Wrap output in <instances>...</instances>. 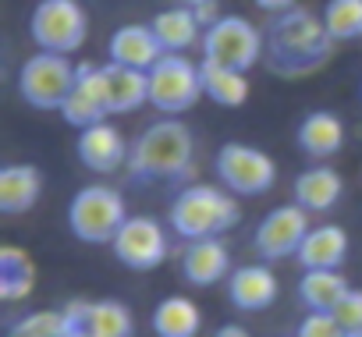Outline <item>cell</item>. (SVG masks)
Segmentation results:
<instances>
[{
    "mask_svg": "<svg viewBox=\"0 0 362 337\" xmlns=\"http://www.w3.org/2000/svg\"><path fill=\"white\" fill-rule=\"evenodd\" d=\"M334 36L323 25V15H313L305 8H291L274 15L267 25V64L274 75L302 78L313 75L330 61Z\"/></svg>",
    "mask_w": 362,
    "mask_h": 337,
    "instance_id": "obj_1",
    "label": "cell"
},
{
    "mask_svg": "<svg viewBox=\"0 0 362 337\" xmlns=\"http://www.w3.org/2000/svg\"><path fill=\"white\" fill-rule=\"evenodd\" d=\"M196 135L181 117H160L139 131L128 153V175L135 182H181L192 175Z\"/></svg>",
    "mask_w": 362,
    "mask_h": 337,
    "instance_id": "obj_2",
    "label": "cell"
},
{
    "mask_svg": "<svg viewBox=\"0 0 362 337\" xmlns=\"http://www.w3.org/2000/svg\"><path fill=\"white\" fill-rule=\"evenodd\" d=\"M238 220H242V206L235 192H228L224 185H203V182L185 185L170 199V210H167L170 231L185 242L224 238Z\"/></svg>",
    "mask_w": 362,
    "mask_h": 337,
    "instance_id": "obj_3",
    "label": "cell"
},
{
    "mask_svg": "<svg viewBox=\"0 0 362 337\" xmlns=\"http://www.w3.org/2000/svg\"><path fill=\"white\" fill-rule=\"evenodd\" d=\"M128 217L124 196L110 185H86L68 203V227L86 245H110Z\"/></svg>",
    "mask_w": 362,
    "mask_h": 337,
    "instance_id": "obj_4",
    "label": "cell"
},
{
    "mask_svg": "<svg viewBox=\"0 0 362 337\" xmlns=\"http://www.w3.org/2000/svg\"><path fill=\"white\" fill-rule=\"evenodd\" d=\"M29 36L47 54H78L89 36V15L78 0H40L29 18Z\"/></svg>",
    "mask_w": 362,
    "mask_h": 337,
    "instance_id": "obj_5",
    "label": "cell"
},
{
    "mask_svg": "<svg viewBox=\"0 0 362 337\" xmlns=\"http://www.w3.org/2000/svg\"><path fill=\"white\" fill-rule=\"evenodd\" d=\"M203 93V68L181 54H163L149 68V107L167 117H177L199 103Z\"/></svg>",
    "mask_w": 362,
    "mask_h": 337,
    "instance_id": "obj_6",
    "label": "cell"
},
{
    "mask_svg": "<svg viewBox=\"0 0 362 337\" xmlns=\"http://www.w3.org/2000/svg\"><path fill=\"white\" fill-rule=\"evenodd\" d=\"M78 64L68 61V54H33L18 68V96L36 110H61L68 93L75 89Z\"/></svg>",
    "mask_w": 362,
    "mask_h": 337,
    "instance_id": "obj_7",
    "label": "cell"
},
{
    "mask_svg": "<svg viewBox=\"0 0 362 337\" xmlns=\"http://www.w3.org/2000/svg\"><path fill=\"white\" fill-rule=\"evenodd\" d=\"M217 182L235 196H263L277 185V163L267 149L245 142H224L214 156Z\"/></svg>",
    "mask_w": 362,
    "mask_h": 337,
    "instance_id": "obj_8",
    "label": "cell"
},
{
    "mask_svg": "<svg viewBox=\"0 0 362 337\" xmlns=\"http://www.w3.org/2000/svg\"><path fill=\"white\" fill-rule=\"evenodd\" d=\"M203 61H217V64H228V68H238V71H249L263 61V50H267V40L263 32L242 18V15H224L217 25H210L203 32Z\"/></svg>",
    "mask_w": 362,
    "mask_h": 337,
    "instance_id": "obj_9",
    "label": "cell"
},
{
    "mask_svg": "<svg viewBox=\"0 0 362 337\" xmlns=\"http://www.w3.org/2000/svg\"><path fill=\"white\" fill-rule=\"evenodd\" d=\"M110 249H114V259L121 266L135 270V273H149L170 256L167 227L156 217H146V213H132L121 224V231L110 242Z\"/></svg>",
    "mask_w": 362,
    "mask_h": 337,
    "instance_id": "obj_10",
    "label": "cell"
},
{
    "mask_svg": "<svg viewBox=\"0 0 362 337\" xmlns=\"http://www.w3.org/2000/svg\"><path fill=\"white\" fill-rule=\"evenodd\" d=\"M309 235V210H302L298 203L288 206H274L252 235V249L263 263H277L284 256H298V245Z\"/></svg>",
    "mask_w": 362,
    "mask_h": 337,
    "instance_id": "obj_11",
    "label": "cell"
},
{
    "mask_svg": "<svg viewBox=\"0 0 362 337\" xmlns=\"http://www.w3.org/2000/svg\"><path fill=\"white\" fill-rule=\"evenodd\" d=\"M71 128H89L96 121H107L110 117V96H107V71L103 64H78V78H75V89L68 93L64 107L57 110Z\"/></svg>",
    "mask_w": 362,
    "mask_h": 337,
    "instance_id": "obj_12",
    "label": "cell"
},
{
    "mask_svg": "<svg viewBox=\"0 0 362 337\" xmlns=\"http://www.w3.org/2000/svg\"><path fill=\"white\" fill-rule=\"evenodd\" d=\"M75 153H78L82 167H89L93 175H114V171H121V167H128L132 142H124V135H121L117 124L96 121V124H89V128L78 131Z\"/></svg>",
    "mask_w": 362,
    "mask_h": 337,
    "instance_id": "obj_13",
    "label": "cell"
},
{
    "mask_svg": "<svg viewBox=\"0 0 362 337\" xmlns=\"http://www.w3.org/2000/svg\"><path fill=\"white\" fill-rule=\"evenodd\" d=\"M181 277L192 288H214L231 277V249L224 238H199L181 249Z\"/></svg>",
    "mask_w": 362,
    "mask_h": 337,
    "instance_id": "obj_14",
    "label": "cell"
},
{
    "mask_svg": "<svg viewBox=\"0 0 362 337\" xmlns=\"http://www.w3.org/2000/svg\"><path fill=\"white\" fill-rule=\"evenodd\" d=\"M277 291H281V284H277V273L270 270V263H245V266H235L228 277V298L242 312L270 309L277 302Z\"/></svg>",
    "mask_w": 362,
    "mask_h": 337,
    "instance_id": "obj_15",
    "label": "cell"
},
{
    "mask_svg": "<svg viewBox=\"0 0 362 337\" xmlns=\"http://www.w3.org/2000/svg\"><path fill=\"white\" fill-rule=\"evenodd\" d=\"M344 135H348V128H344V121L334 110H309L298 121V128H295L298 149L309 160H320V163L344 149Z\"/></svg>",
    "mask_w": 362,
    "mask_h": 337,
    "instance_id": "obj_16",
    "label": "cell"
},
{
    "mask_svg": "<svg viewBox=\"0 0 362 337\" xmlns=\"http://www.w3.org/2000/svg\"><path fill=\"white\" fill-rule=\"evenodd\" d=\"M107 54L114 64H124V68H139V71H149L167 50L160 47L153 25H121L114 29L110 43H107Z\"/></svg>",
    "mask_w": 362,
    "mask_h": 337,
    "instance_id": "obj_17",
    "label": "cell"
},
{
    "mask_svg": "<svg viewBox=\"0 0 362 337\" xmlns=\"http://www.w3.org/2000/svg\"><path fill=\"white\" fill-rule=\"evenodd\" d=\"M43 196V175L36 163H8L0 167V213L18 217L29 213Z\"/></svg>",
    "mask_w": 362,
    "mask_h": 337,
    "instance_id": "obj_18",
    "label": "cell"
},
{
    "mask_svg": "<svg viewBox=\"0 0 362 337\" xmlns=\"http://www.w3.org/2000/svg\"><path fill=\"white\" fill-rule=\"evenodd\" d=\"M341 196H344V178L334 171L330 163L309 167V171H302V175L295 178V185H291V199H295L302 210H309V213H327V210H334V206L341 203Z\"/></svg>",
    "mask_w": 362,
    "mask_h": 337,
    "instance_id": "obj_19",
    "label": "cell"
},
{
    "mask_svg": "<svg viewBox=\"0 0 362 337\" xmlns=\"http://www.w3.org/2000/svg\"><path fill=\"white\" fill-rule=\"evenodd\" d=\"M153 32L160 40V47L167 54H185L192 50L196 43H203V22L196 18V8H185V4H174V8H163L153 15Z\"/></svg>",
    "mask_w": 362,
    "mask_h": 337,
    "instance_id": "obj_20",
    "label": "cell"
},
{
    "mask_svg": "<svg viewBox=\"0 0 362 337\" xmlns=\"http://www.w3.org/2000/svg\"><path fill=\"white\" fill-rule=\"evenodd\" d=\"M344 256H348V231L341 224H320L309 227L295 259L302 263V270H341Z\"/></svg>",
    "mask_w": 362,
    "mask_h": 337,
    "instance_id": "obj_21",
    "label": "cell"
},
{
    "mask_svg": "<svg viewBox=\"0 0 362 337\" xmlns=\"http://www.w3.org/2000/svg\"><path fill=\"white\" fill-rule=\"evenodd\" d=\"M149 326L156 337H196L203 330V312L189 295H167L156 302Z\"/></svg>",
    "mask_w": 362,
    "mask_h": 337,
    "instance_id": "obj_22",
    "label": "cell"
},
{
    "mask_svg": "<svg viewBox=\"0 0 362 337\" xmlns=\"http://www.w3.org/2000/svg\"><path fill=\"white\" fill-rule=\"evenodd\" d=\"M107 96H110V114H132L142 103H149V71L139 68H124L107 61Z\"/></svg>",
    "mask_w": 362,
    "mask_h": 337,
    "instance_id": "obj_23",
    "label": "cell"
},
{
    "mask_svg": "<svg viewBox=\"0 0 362 337\" xmlns=\"http://www.w3.org/2000/svg\"><path fill=\"white\" fill-rule=\"evenodd\" d=\"M348 291L351 288L341 270H302L298 277V302L309 312H334Z\"/></svg>",
    "mask_w": 362,
    "mask_h": 337,
    "instance_id": "obj_24",
    "label": "cell"
},
{
    "mask_svg": "<svg viewBox=\"0 0 362 337\" xmlns=\"http://www.w3.org/2000/svg\"><path fill=\"white\" fill-rule=\"evenodd\" d=\"M199 68H203V93L217 107H245L249 103L252 85H249L245 71L217 64V61H199Z\"/></svg>",
    "mask_w": 362,
    "mask_h": 337,
    "instance_id": "obj_25",
    "label": "cell"
},
{
    "mask_svg": "<svg viewBox=\"0 0 362 337\" xmlns=\"http://www.w3.org/2000/svg\"><path fill=\"white\" fill-rule=\"evenodd\" d=\"M89 333L93 337H135V316L117 298H100L89 309Z\"/></svg>",
    "mask_w": 362,
    "mask_h": 337,
    "instance_id": "obj_26",
    "label": "cell"
},
{
    "mask_svg": "<svg viewBox=\"0 0 362 337\" xmlns=\"http://www.w3.org/2000/svg\"><path fill=\"white\" fill-rule=\"evenodd\" d=\"M323 25L334 36V43L362 40V0H327Z\"/></svg>",
    "mask_w": 362,
    "mask_h": 337,
    "instance_id": "obj_27",
    "label": "cell"
},
{
    "mask_svg": "<svg viewBox=\"0 0 362 337\" xmlns=\"http://www.w3.org/2000/svg\"><path fill=\"white\" fill-rule=\"evenodd\" d=\"M8 337H64V309H36L8 323Z\"/></svg>",
    "mask_w": 362,
    "mask_h": 337,
    "instance_id": "obj_28",
    "label": "cell"
},
{
    "mask_svg": "<svg viewBox=\"0 0 362 337\" xmlns=\"http://www.w3.org/2000/svg\"><path fill=\"white\" fill-rule=\"evenodd\" d=\"M334 319L341 323V330H344L348 337H362V291H358V288H351V291L337 302Z\"/></svg>",
    "mask_w": 362,
    "mask_h": 337,
    "instance_id": "obj_29",
    "label": "cell"
},
{
    "mask_svg": "<svg viewBox=\"0 0 362 337\" xmlns=\"http://www.w3.org/2000/svg\"><path fill=\"white\" fill-rule=\"evenodd\" d=\"M295 337H348L334 312H305L295 326Z\"/></svg>",
    "mask_w": 362,
    "mask_h": 337,
    "instance_id": "obj_30",
    "label": "cell"
},
{
    "mask_svg": "<svg viewBox=\"0 0 362 337\" xmlns=\"http://www.w3.org/2000/svg\"><path fill=\"white\" fill-rule=\"evenodd\" d=\"M89 298H71L64 305V337H93L89 333Z\"/></svg>",
    "mask_w": 362,
    "mask_h": 337,
    "instance_id": "obj_31",
    "label": "cell"
},
{
    "mask_svg": "<svg viewBox=\"0 0 362 337\" xmlns=\"http://www.w3.org/2000/svg\"><path fill=\"white\" fill-rule=\"evenodd\" d=\"M36 273H0V302H22L33 295Z\"/></svg>",
    "mask_w": 362,
    "mask_h": 337,
    "instance_id": "obj_32",
    "label": "cell"
},
{
    "mask_svg": "<svg viewBox=\"0 0 362 337\" xmlns=\"http://www.w3.org/2000/svg\"><path fill=\"white\" fill-rule=\"evenodd\" d=\"M0 273H36V266L22 245H0Z\"/></svg>",
    "mask_w": 362,
    "mask_h": 337,
    "instance_id": "obj_33",
    "label": "cell"
},
{
    "mask_svg": "<svg viewBox=\"0 0 362 337\" xmlns=\"http://www.w3.org/2000/svg\"><path fill=\"white\" fill-rule=\"evenodd\" d=\"M196 18L203 22V29H210V25H217L224 15H221V8H217V0H210V4H199V8H196Z\"/></svg>",
    "mask_w": 362,
    "mask_h": 337,
    "instance_id": "obj_34",
    "label": "cell"
},
{
    "mask_svg": "<svg viewBox=\"0 0 362 337\" xmlns=\"http://www.w3.org/2000/svg\"><path fill=\"white\" fill-rule=\"evenodd\" d=\"M256 8H263V11H270V15H281V11H291V8H298V0H252Z\"/></svg>",
    "mask_w": 362,
    "mask_h": 337,
    "instance_id": "obj_35",
    "label": "cell"
},
{
    "mask_svg": "<svg viewBox=\"0 0 362 337\" xmlns=\"http://www.w3.org/2000/svg\"><path fill=\"white\" fill-rule=\"evenodd\" d=\"M214 337H252L242 323H224V326H217V333Z\"/></svg>",
    "mask_w": 362,
    "mask_h": 337,
    "instance_id": "obj_36",
    "label": "cell"
},
{
    "mask_svg": "<svg viewBox=\"0 0 362 337\" xmlns=\"http://www.w3.org/2000/svg\"><path fill=\"white\" fill-rule=\"evenodd\" d=\"M185 8H199V4H210V0H181Z\"/></svg>",
    "mask_w": 362,
    "mask_h": 337,
    "instance_id": "obj_37",
    "label": "cell"
}]
</instances>
